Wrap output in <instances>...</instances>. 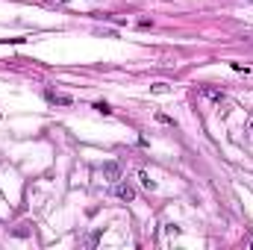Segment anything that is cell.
<instances>
[{
    "label": "cell",
    "mask_w": 253,
    "mask_h": 250,
    "mask_svg": "<svg viewBox=\"0 0 253 250\" xmlns=\"http://www.w3.org/2000/svg\"><path fill=\"white\" fill-rule=\"evenodd\" d=\"M115 197H118V200H132L135 191H132V186H124V183H121V186H115Z\"/></svg>",
    "instance_id": "6da1fadb"
},
{
    "label": "cell",
    "mask_w": 253,
    "mask_h": 250,
    "mask_svg": "<svg viewBox=\"0 0 253 250\" xmlns=\"http://www.w3.org/2000/svg\"><path fill=\"white\" fill-rule=\"evenodd\" d=\"M103 174H106L109 180H118V177H121V168H118L115 162H106V165H103Z\"/></svg>",
    "instance_id": "7a4b0ae2"
},
{
    "label": "cell",
    "mask_w": 253,
    "mask_h": 250,
    "mask_svg": "<svg viewBox=\"0 0 253 250\" xmlns=\"http://www.w3.org/2000/svg\"><path fill=\"white\" fill-rule=\"evenodd\" d=\"M138 180H141V186H144V188H156V183H153V180H150V177H147L144 171L138 174Z\"/></svg>",
    "instance_id": "3957f363"
},
{
    "label": "cell",
    "mask_w": 253,
    "mask_h": 250,
    "mask_svg": "<svg viewBox=\"0 0 253 250\" xmlns=\"http://www.w3.org/2000/svg\"><path fill=\"white\" fill-rule=\"evenodd\" d=\"M203 94H206V97H212V100H224V91H212V88H206Z\"/></svg>",
    "instance_id": "277c9868"
},
{
    "label": "cell",
    "mask_w": 253,
    "mask_h": 250,
    "mask_svg": "<svg viewBox=\"0 0 253 250\" xmlns=\"http://www.w3.org/2000/svg\"><path fill=\"white\" fill-rule=\"evenodd\" d=\"M153 91H156V94H165V91H168V85H165V83H156V85H153Z\"/></svg>",
    "instance_id": "5b68a950"
},
{
    "label": "cell",
    "mask_w": 253,
    "mask_h": 250,
    "mask_svg": "<svg viewBox=\"0 0 253 250\" xmlns=\"http://www.w3.org/2000/svg\"><path fill=\"white\" fill-rule=\"evenodd\" d=\"M94 109H97V112H103V115H109V112H112V109H109V106H106V103H97V106H94Z\"/></svg>",
    "instance_id": "8992f818"
}]
</instances>
